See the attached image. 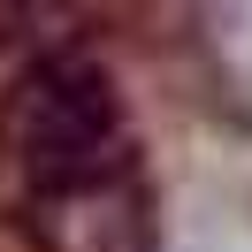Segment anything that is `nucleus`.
I'll use <instances>...</instances> for the list:
<instances>
[{
  "label": "nucleus",
  "mask_w": 252,
  "mask_h": 252,
  "mask_svg": "<svg viewBox=\"0 0 252 252\" xmlns=\"http://www.w3.org/2000/svg\"><path fill=\"white\" fill-rule=\"evenodd\" d=\"M23 237L38 252H153V191H145V168L23 199Z\"/></svg>",
  "instance_id": "f03ea898"
},
{
  "label": "nucleus",
  "mask_w": 252,
  "mask_h": 252,
  "mask_svg": "<svg viewBox=\"0 0 252 252\" xmlns=\"http://www.w3.org/2000/svg\"><path fill=\"white\" fill-rule=\"evenodd\" d=\"M0 153L16 168L23 199L138 168L130 115H123V92H115L107 62H92L77 46H54L38 62H23L16 84L0 92Z\"/></svg>",
  "instance_id": "f257e3e1"
}]
</instances>
